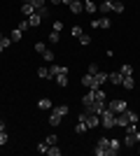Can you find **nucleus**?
Here are the masks:
<instances>
[{
	"mask_svg": "<svg viewBox=\"0 0 140 156\" xmlns=\"http://www.w3.org/2000/svg\"><path fill=\"white\" fill-rule=\"evenodd\" d=\"M124 130H126V135H124V140H121L124 147H135V144L140 142V126L138 124H128Z\"/></svg>",
	"mask_w": 140,
	"mask_h": 156,
	"instance_id": "f257e3e1",
	"label": "nucleus"
},
{
	"mask_svg": "<svg viewBox=\"0 0 140 156\" xmlns=\"http://www.w3.org/2000/svg\"><path fill=\"white\" fill-rule=\"evenodd\" d=\"M84 12H89V14L98 12V5H96L93 0H84Z\"/></svg>",
	"mask_w": 140,
	"mask_h": 156,
	"instance_id": "4468645a",
	"label": "nucleus"
},
{
	"mask_svg": "<svg viewBox=\"0 0 140 156\" xmlns=\"http://www.w3.org/2000/svg\"><path fill=\"white\" fill-rule=\"evenodd\" d=\"M100 126L103 128H114V112L110 107H105L103 114H100Z\"/></svg>",
	"mask_w": 140,
	"mask_h": 156,
	"instance_id": "7ed1b4c3",
	"label": "nucleus"
},
{
	"mask_svg": "<svg viewBox=\"0 0 140 156\" xmlns=\"http://www.w3.org/2000/svg\"><path fill=\"white\" fill-rule=\"evenodd\" d=\"M138 154H140V149H138Z\"/></svg>",
	"mask_w": 140,
	"mask_h": 156,
	"instance_id": "de8ad7c7",
	"label": "nucleus"
},
{
	"mask_svg": "<svg viewBox=\"0 0 140 156\" xmlns=\"http://www.w3.org/2000/svg\"><path fill=\"white\" fill-rule=\"evenodd\" d=\"M121 147H124V142L121 140H117V137H110V147H107V156H117L121 151Z\"/></svg>",
	"mask_w": 140,
	"mask_h": 156,
	"instance_id": "39448f33",
	"label": "nucleus"
},
{
	"mask_svg": "<svg viewBox=\"0 0 140 156\" xmlns=\"http://www.w3.org/2000/svg\"><path fill=\"white\" fill-rule=\"evenodd\" d=\"M52 30L61 33V30H63V21H59V19H56V21H54V26H52Z\"/></svg>",
	"mask_w": 140,
	"mask_h": 156,
	"instance_id": "72a5a7b5",
	"label": "nucleus"
},
{
	"mask_svg": "<svg viewBox=\"0 0 140 156\" xmlns=\"http://www.w3.org/2000/svg\"><path fill=\"white\" fill-rule=\"evenodd\" d=\"M68 7H70V12H73V14H82V12H84V2H82V0H70Z\"/></svg>",
	"mask_w": 140,
	"mask_h": 156,
	"instance_id": "0eeeda50",
	"label": "nucleus"
},
{
	"mask_svg": "<svg viewBox=\"0 0 140 156\" xmlns=\"http://www.w3.org/2000/svg\"><path fill=\"white\" fill-rule=\"evenodd\" d=\"M38 77H40V79H52V72H49V68H47V65L38 68Z\"/></svg>",
	"mask_w": 140,
	"mask_h": 156,
	"instance_id": "f3484780",
	"label": "nucleus"
},
{
	"mask_svg": "<svg viewBox=\"0 0 140 156\" xmlns=\"http://www.w3.org/2000/svg\"><path fill=\"white\" fill-rule=\"evenodd\" d=\"M9 42H12V37H5V35L0 33V54H2L7 47H9Z\"/></svg>",
	"mask_w": 140,
	"mask_h": 156,
	"instance_id": "aec40b11",
	"label": "nucleus"
},
{
	"mask_svg": "<svg viewBox=\"0 0 140 156\" xmlns=\"http://www.w3.org/2000/svg\"><path fill=\"white\" fill-rule=\"evenodd\" d=\"M80 42H82V44H89V42H91V37H89L87 33H82V35H80Z\"/></svg>",
	"mask_w": 140,
	"mask_h": 156,
	"instance_id": "a19ab883",
	"label": "nucleus"
},
{
	"mask_svg": "<svg viewBox=\"0 0 140 156\" xmlns=\"http://www.w3.org/2000/svg\"><path fill=\"white\" fill-rule=\"evenodd\" d=\"M105 107H107V105H105V100H93V103L89 105V107H84V110H87V112H91V114H98V117H100Z\"/></svg>",
	"mask_w": 140,
	"mask_h": 156,
	"instance_id": "20e7f679",
	"label": "nucleus"
},
{
	"mask_svg": "<svg viewBox=\"0 0 140 156\" xmlns=\"http://www.w3.org/2000/svg\"><path fill=\"white\" fill-rule=\"evenodd\" d=\"M70 33H73L75 37H80V35H82V33H84V30H82L80 26H73V28H70Z\"/></svg>",
	"mask_w": 140,
	"mask_h": 156,
	"instance_id": "58836bf2",
	"label": "nucleus"
},
{
	"mask_svg": "<svg viewBox=\"0 0 140 156\" xmlns=\"http://www.w3.org/2000/svg\"><path fill=\"white\" fill-rule=\"evenodd\" d=\"M82 84L89 86V89H93V75H89V72H87V75L82 77Z\"/></svg>",
	"mask_w": 140,
	"mask_h": 156,
	"instance_id": "bb28decb",
	"label": "nucleus"
},
{
	"mask_svg": "<svg viewBox=\"0 0 140 156\" xmlns=\"http://www.w3.org/2000/svg\"><path fill=\"white\" fill-rule=\"evenodd\" d=\"M38 107H40V110H52V100H49V98H40Z\"/></svg>",
	"mask_w": 140,
	"mask_h": 156,
	"instance_id": "a878e982",
	"label": "nucleus"
},
{
	"mask_svg": "<svg viewBox=\"0 0 140 156\" xmlns=\"http://www.w3.org/2000/svg\"><path fill=\"white\" fill-rule=\"evenodd\" d=\"M23 2H31V0H23Z\"/></svg>",
	"mask_w": 140,
	"mask_h": 156,
	"instance_id": "49530a36",
	"label": "nucleus"
},
{
	"mask_svg": "<svg viewBox=\"0 0 140 156\" xmlns=\"http://www.w3.org/2000/svg\"><path fill=\"white\" fill-rule=\"evenodd\" d=\"M107 107H110L114 114H119V112L126 110V100H121V98H114V100H110V103H107Z\"/></svg>",
	"mask_w": 140,
	"mask_h": 156,
	"instance_id": "423d86ee",
	"label": "nucleus"
},
{
	"mask_svg": "<svg viewBox=\"0 0 140 156\" xmlns=\"http://www.w3.org/2000/svg\"><path fill=\"white\" fill-rule=\"evenodd\" d=\"M119 72H121V77H128V75H133V65H131V63H124L119 68Z\"/></svg>",
	"mask_w": 140,
	"mask_h": 156,
	"instance_id": "a211bd4d",
	"label": "nucleus"
},
{
	"mask_svg": "<svg viewBox=\"0 0 140 156\" xmlns=\"http://www.w3.org/2000/svg\"><path fill=\"white\" fill-rule=\"evenodd\" d=\"M19 30H28V28H31V23H28V19H23V21H19Z\"/></svg>",
	"mask_w": 140,
	"mask_h": 156,
	"instance_id": "c9c22d12",
	"label": "nucleus"
},
{
	"mask_svg": "<svg viewBox=\"0 0 140 156\" xmlns=\"http://www.w3.org/2000/svg\"><path fill=\"white\" fill-rule=\"evenodd\" d=\"M42 58H45L47 63H54V51L52 49H45V51H42Z\"/></svg>",
	"mask_w": 140,
	"mask_h": 156,
	"instance_id": "c756f323",
	"label": "nucleus"
},
{
	"mask_svg": "<svg viewBox=\"0 0 140 156\" xmlns=\"http://www.w3.org/2000/svg\"><path fill=\"white\" fill-rule=\"evenodd\" d=\"M105 79H107V72H96V75H93V89H98L100 84H105Z\"/></svg>",
	"mask_w": 140,
	"mask_h": 156,
	"instance_id": "6e6552de",
	"label": "nucleus"
},
{
	"mask_svg": "<svg viewBox=\"0 0 140 156\" xmlns=\"http://www.w3.org/2000/svg\"><path fill=\"white\" fill-rule=\"evenodd\" d=\"M28 23H31V28H38L42 23V16H38V12L31 14V16H28Z\"/></svg>",
	"mask_w": 140,
	"mask_h": 156,
	"instance_id": "2eb2a0df",
	"label": "nucleus"
},
{
	"mask_svg": "<svg viewBox=\"0 0 140 156\" xmlns=\"http://www.w3.org/2000/svg\"><path fill=\"white\" fill-rule=\"evenodd\" d=\"M96 147H98V149H103V151H105V156H107V147H110V137L100 135V137H98V142H96Z\"/></svg>",
	"mask_w": 140,
	"mask_h": 156,
	"instance_id": "9d476101",
	"label": "nucleus"
},
{
	"mask_svg": "<svg viewBox=\"0 0 140 156\" xmlns=\"http://www.w3.org/2000/svg\"><path fill=\"white\" fill-rule=\"evenodd\" d=\"M121 86L131 91V89H133V86H135V82H133V75H128V77H124V79H121Z\"/></svg>",
	"mask_w": 140,
	"mask_h": 156,
	"instance_id": "6ab92c4d",
	"label": "nucleus"
},
{
	"mask_svg": "<svg viewBox=\"0 0 140 156\" xmlns=\"http://www.w3.org/2000/svg\"><path fill=\"white\" fill-rule=\"evenodd\" d=\"M91 26H93V28H110V26H112V21L107 19V16H105V19H93Z\"/></svg>",
	"mask_w": 140,
	"mask_h": 156,
	"instance_id": "1a4fd4ad",
	"label": "nucleus"
},
{
	"mask_svg": "<svg viewBox=\"0 0 140 156\" xmlns=\"http://www.w3.org/2000/svg\"><path fill=\"white\" fill-rule=\"evenodd\" d=\"M31 5L38 9V7H45V5H47V0H31Z\"/></svg>",
	"mask_w": 140,
	"mask_h": 156,
	"instance_id": "e433bc0d",
	"label": "nucleus"
},
{
	"mask_svg": "<svg viewBox=\"0 0 140 156\" xmlns=\"http://www.w3.org/2000/svg\"><path fill=\"white\" fill-rule=\"evenodd\" d=\"M47 40H49V42H52V44H56V42H59V40H61V33L52 30V33H49V37H47Z\"/></svg>",
	"mask_w": 140,
	"mask_h": 156,
	"instance_id": "2f4dec72",
	"label": "nucleus"
},
{
	"mask_svg": "<svg viewBox=\"0 0 140 156\" xmlns=\"http://www.w3.org/2000/svg\"><path fill=\"white\" fill-rule=\"evenodd\" d=\"M89 75H96V72H98V65H96V63H89Z\"/></svg>",
	"mask_w": 140,
	"mask_h": 156,
	"instance_id": "37998d69",
	"label": "nucleus"
},
{
	"mask_svg": "<svg viewBox=\"0 0 140 156\" xmlns=\"http://www.w3.org/2000/svg\"><path fill=\"white\" fill-rule=\"evenodd\" d=\"M35 12H38V16H42V19H49V7H38V9H35Z\"/></svg>",
	"mask_w": 140,
	"mask_h": 156,
	"instance_id": "cd10ccee",
	"label": "nucleus"
},
{
	"mask_svg": "<svg viewBox=\"0 0 140 156\" xmlns=\"http://www.w3.org/2000/svg\"><path fill=\"white\" fill-rule=\"evenodd\" d=\"M47 154L49 156H61V149L56 147V144H49V147H47Z\"/></svg>",
	"mask_w": 140,
	"mask_h": 156,
	"instance_id": "7c9ffc66",
	"label": "nucleus"
},
{
	"mask_svg": "<svg viewBox=\"0 0 140 156\" xmlns=\"http://www.w3.org/2000/svg\"><path fill=\"white\" fill-rule=\"evenodd\" d=\"M21 37H23V30H19V28H14V30H12V40H14V42H19Z\"/></svg>",
	"mask_w": 140,
	"mask_h": 156,
	"instance_id": "473e14b6",
	"label": "nucleus"
},
{
	"mask_svg": "<svg viewBox=\"0 0 140 156\" xmlns=\"http://www.w3.org/2000/svg\"><path fill=\"white\" fill-rule=\"evenodd\" d=\"M47 147H49V144H47V142H40V144H38V147H35V149L40 151V154H47Z\"/></svg>",
	"mask_w": 140,
	"mask_h": 156,
	"instance_id": "ea45409f",
	"label": "nucleus"
},
{
	"mask_svg": "<svg viewBox=\"0 0 140 156\" xmlns=\"http://www.w3.org/2000/svg\"><path fill=\"white\" fill-rule=\"evenodd\" d=\"M49 72H52V77H56V75H61V72H68V68H66V65L52 63V65H49Z\"/></svg>",
	"mask_w": 140,
	"mask_h": 156,
	"instance_id": "f8f14e48",
	"label": "nucleus"
},
{
	"mask_svg": "<svg viewBox=\"0 0 140 156\" xmlns=\"http://www.w3.org/2000/svg\"><path fill=\"white\" fill-rule=\"evenodd\" d=\"M77 121H84L89 128H98V126H100V117H98V114H91V112H87V110L77 114Z\"/></svg>",
	"mask_w": 140,
	"mask_h": 156,
	"instance_id": "f03ea898",
	"label": "nucleus"
},
{
	"mask_svg": "<svg viewBox=\"0 0 140 156\" xmlns=\"http://www.w3.org/2000/svg\"><path fill=\"white\" fill-rule=\"evenodd\" d=\"M56 84H59V86H68V72H61V75H56Z\"/></svg>",
	"mask_w": 140,
	"mask_h": 156,
	"instance_id": "5701e85b",
	"label": "nucleus"
},
{
	"mask_svg": "<svg viewBox=\"0 0 140 156\" xmlns=\"http://www.w3.org/2000/svg\"><path fill=\"white\" fill-rule=\"evenodd\" d=\"M87 130H89V126L84 124V121H77V126H75V133H80V135H82V133H87Z\"/></svg>",
	"mask_w": 140,
	"mask_h": 156,
	"instance_id": "c85d7f7f",
	"label": "nucleus"
},
{
	"mask_svg": "<svg viewBox=\"0 0 140 156\" xmlns=\"http://www.w3.org/2000/svg\"><path fill=\"white\" fill-rule=\"evenodd\" d=\"M61 119H63V117H59V114H54V112H52V114H49V126H54V128L61 126Z\"/></svg>",
	"mask_w": 140,
	"mask_h": 156,
	"instance_id": "393cba45",
	"label": "nucleus"
},
{
	"mask_svg": "<svg viewBox=\"0 0 140 156\" xmlns=\"http://www.w3.org/2000/svg\"><path fill=\"white\" fill-rule=\"evenodd\" d=\"M107 79H110V84H114V86H121V72H110L107 75Z\"/></svg>",
	"mask_w": 140,
	"mask_h": 156,
	"instance_id": "9b49d317",
	"label": "nucleus"
},
{
	"mask_svg": "<svg viewBox=\"0 0 140 156\" xmlns=\"http://www.w3.org/2000/svg\"><path fill=\"white\" fill-rule=\"evenodd\" d=\"M21 12L26 14V16H31V14H35V7L31 5V2H23V5H21Z\"/></svg>",
	"mask_w": 140,
	"mask_h": 156,
	"instance_id": "412c9836",
	"label": "nucleus"
},
{
	"mask_svg": "<svg viewBox=\"0 0 140 156\" xmlns=\"http://www.w3.org/2000/svg\"><path fill=\"white\" fill-rule=\"evenodd\" d=\"M61 2H63V0H52V5H61Z\"/></svg>",
	"mask_w": 140,
	"mask_h": 156,
	"instance_id": "c03bdc74",
	"label": "nucleus"
},
{
	"mask_svg": "<svg viewBox=\"0 0 140 156\" xmlns=\"http://www.w3.org/2000/svg\"><path fill=\"white\" fill-rule=\"evenodd\" d=\"M0 130H5V121L2 119H0Z\"/></svg>",
	"mask_w": 140,
	"mask_h": 156,
	"instance_id": "a18cd8bd",
	"label": "nucleus"
},
{
	"mask_svg": "<svg viewBox=\"0 0 140 156\" xmlns=\"http://www.w3.org/2000/svg\"><path fill=\"white\" fill-rule=\"evenodd\" d=\"M98 12H103V14L112 12V0H103V2L98 5Z\"/></svg>",
	"mask_w": 140,
	"mask_h": 156,
	"instance_id": "ddd939ff",
	"label": "nucleus"
},
{
	"mask_svg": "<svg viewBox=\"0 0 140 156\" xmlns=\"http://www.w3.org/2000/svg\"><path fill=\"white\" fill-rule=\"evenodd\" d=\"M45 142H47V144H56V142H59V137H56V135H47Z\"/></svg>",
	"mask_w": 140,
	"mask_h": 156,
	"instance_id": "4c0bfd02",
	"label": "nucleus"
},
{
	"mask_svg": "<svg viewBox=\"0 0 140 156\" xmlns=\"http://www.w3.org/2000/svg\"><path fill=\"white\" fill-rule=\"evenodd\" d=\"M7 144V130H0V147Z\"/></svg>",
	"mask_w": 140,
	"mask_h": 156,
	"instance_id": "79ce46f5",
	"label": "nucleus"
},
{
	"mask_svg": "<svg viewBox=\"0 0 140 156\" xmlns=\"http://www.w3.org/2000/svg\"><path fill=\"white\" fill-rule=\"evenodd\" d=\"M138 126H140V121H138Z\"/></svg>",
	"mask_w": 140,
	"mask_h": 156,
	"instance_id": "09e8293b",
	"label": "nucleus"
},
{
	"mask_svg": "<svg viewBox=\"0 0 140 156\" xmlns=\"http://www.w3.org/2000/svg\"><path fill=\"white\" fill-rule=\"evenodd\" d=\"M93 100H96V98H93V91H91V89H89V93H87V96H84V98H82V105H84V107H89V105H91Z\"/></svg>",
	"mask_w": 140,
	"mask_h": 156,
	"instance_id": "b1692460",
	"label": "nucleus"
},
{
	"mask_svg": "<svg viewBox=\"0 0 140 156\" xmlns=\"http://www.w3.org/2000/svg\"><path fill=\"white\" fill-rule=\"evenodd\" d=\"M112 12L114 14H121V12H124V2H121V0H112Z\"/></svg>",
	"mask_w": 140,
	"mask_h": 156,
	"instance_id": "4be33fe9",
	"label": "nucleus"
},
{
	"mask_svg": "<svg viewBox=\"0 0 140 156\" xmlns=\"http://www.w3.org/2000/svg\"><path fill=\"white\" fill-rule=\"evenodd\" d=\"M33 49H35L38 54H42V51L47 49V44H45V42H35V47H33Z\"/></svg>",
	"mask_w": 140,
	"mask_h": 156,
	"instance_id": "f704fd0d",
	"label": "nucleus"
},
{
	"mask_svg": "<svg viewBox=\"0 0 140 156\" xmlns=\"http://www.w3.org/2000/svg\"><path fill=\"white\" fill-rule=\"evenodd\" d=\"M52 112H54V114H59V117H66L70 110H68V105H56V107H52Z\"/></svg>",
	"mask_w": 140,
	"mask_h": 156,
	"instance_id": "dca6fc26",
	"label": "nucleus"
}]
</instances>
